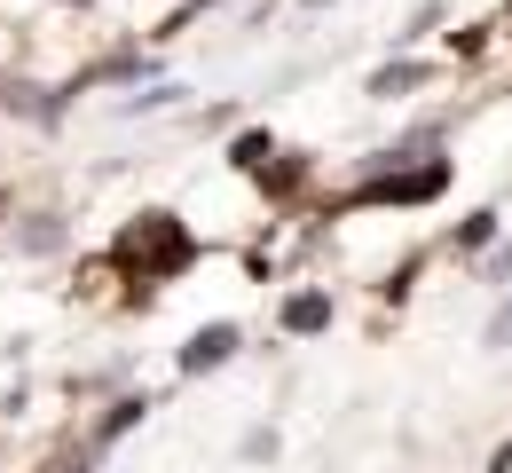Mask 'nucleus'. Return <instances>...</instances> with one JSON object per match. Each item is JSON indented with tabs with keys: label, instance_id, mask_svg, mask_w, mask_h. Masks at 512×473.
<instances>
[{
	"label": "nucleus",
	"instance_id": "6e6552de",
	"mask_svg": "<svg viewBox=\"0 0 512 473\" xmlns=\"http://www.w3.org/2000/svg\"><path fill=\"white\" fill-rule=\"evenodd\" d=\"M489 237H497V213H473V221H465V229H457V245H465V253H481V245H489Z\"/></svg>",
	"mask_w": 512,
	"mask_h": 473
},
{
	"label": "nucleus",
	"instance_id": "9d476101",
	"mask_svg": "<svg viewBox=\"0 0 512 473\" xmlns=\"http://www.w3.org/2000/svg\"><path fill=\"white\" fill-rule=\"evenodd\" d=\"M449 48H457V56H481V48H489V32H481V24H465V32H449Z\"/></svg>",
	"mask_w": 512,
	"mask_h": 473
},
{
	"label": "nucleus",
	"instance_id": "0eeeda50",
	"mask_svg": "<svg viewBox=\"0 0 512 473\" xmlns=\"http://www.w3.org/2000/svg\"><path fill=\"white\" fill-rule=\"evenodd\" d=\"M229 158H237L245 174H260V166L276 158V142H268V135H260V127H253V135H237V142H229Z\"/></svg>",
	"mask_w": 512,
	"mask_h": 473
},
{
	"label": "nucleus",
	"instance_id": "f257e3e1",
	"mask_svg": "<svg viewBox=\"0 0 512 473\" xmlns=\"http://www.w3.org/2000/svg\"><path fill=\"white\" fill-rule=\"evenodd\" d=\"M119 261H142V276H182L197 261V245L174 213H142L127 237H119Z\"/></svg>",
	"mask_w": 512,
	"mask_h": 473
},
{
	"label": "nucleus",
	"instance_id": "7ed1b4c3",
	"mask_svg": "<svg viewBox=\"0 0 512 473\" xmlns=\"http://www.w3.org/2000/svg\"><path fill=\"white\" fill-rule=\"evenodd\" d=\"M229 355H237V324H205V332L182 347V371H190V379H205V371H221Z\"/></svg>",
	"mask_w": 512,
	"mask_h": 473
},
{
	"label": "nucleus",
	"instance_id": "f03ea898",
	"mask_svg": "<svg viewBox=\"0 0 512 473\" xmlns=\"http://www.w3.org/2000/svg\"><path fill=\"white\" fill-rule=\"evenodd\" d=\"M449 190V166L434 158V166H418V174H379V182H363L355 190V205H426Z\"/></svg>",
	"mask_w": 512,
	"mask_h": 473
},
{
	"label": "nucleus",
	"instance_id": "423d86ee",
	"mask_svg": "<svg viewBox=\"0 0 512 473\" xmlns=\"http://www.w3.org/2000/svg\"><path fill=\"white\" fill-rule=\"evenodd\" d=\"M142 410H150L142 395H127V403H111V410H103V426H95V442H119V434H127L134 418H142Z\"/></svg>",
	"mask_w": 512,
	"mask_h": 473
},
{
	"label": "nucleus",
	"instance_id": "20e7f679",
	"mask_svg": "<svg viewBox=\"0 0 512 473\" xmlns=\"http://www.w3.org/2000/svg\"><path fill=\"white\" fill-rule=\"evenodd\" d=\"M323 324H331V292H292V300H284V332L292 339L323 332Z\"/></svg>",
	"mask_w": 512,
	"mask_h": 473
},
{
	"label": "nucleus",
	"instance_id": "1a4fd4ad",
	"mask_svg": "<svg viewBox=\"0 0 512 473\" xmlns=\"http://www.w3.org/2000/svg\"><path fill=\"white\" fill-rule=\"evenodd\" d=\"M394 87H418V64H394V71L371 79V95H394Z\"/></svg>",
	"mask_w": 512,
	"mask_h": 473
},
{
	"label": "nucleus",
	"instance_id": "9b49d317",
	"mask_svg": "<svg viewBox=\"0 0 512 473\" xmlns=\"http://www.w3.org/2000/svg\"><path fill=\"white\" fill-rule=\"evenodd\" d=\"M79 8H87V0H79Z\"/></svg>",
	"mask_w": 512,
	"mask_h": 473
},
{
	"label": "nucleus",
	"instance_id": "39448f33",
	"mask_svg": "<svg viewBox=\"0 0 512 473\" xmlns=\"http://www.w3.org/2000/svg\"><path fill=\"white\" fill-rule=\"evenodd\" d=\"M0 103H8V111H24V119H40V127H56V103H48L40 87H16V79H8V95H0Z\"/></svg>",
	"mask_w": 512,
	"mask_h": 473
}]
</instances>
